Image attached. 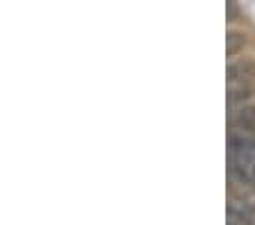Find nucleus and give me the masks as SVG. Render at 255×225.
I'll return each instance as SVG.
<instances>
[{
	"mask_svg": "<svg viewBox=\"0 0 255 225\" xmlns=\"http://www.w3.org/2000/svg\"><path fill=\"white\" fill-rule=\"evenodd\" d=\"M228 84H255V62L249 57L233 59L226 69Z\"/></svg>",
	"mask_w": 255,
	"mask_h": 225,
	"instance_id": "nucleus-1",
	"label": "nucleus"
},
{
	"mask_svg": "<svg viewBox=\"0 0 255 225\" xmlns=\"http://www.w3.org/2000/svg\"><path fill=\"white\" fill-rule=\"evenodd\" d=\"M226 225H253V214L237 200H230L226 207Z\"/></svg>",
	"mask_w": 255,
	"mask_h": 225,
	"instance_id": "nucleus-4",
	"label": "nucleus"
},
{
	"mask_svg": "<svg viewBox=\"0 0 255 225\" xmlns=\"http://www.w3.org/2000/svg\"><path fill=\"white\" fill-rule=\"evenodd\" d=\"M246 46V34L239 30H228L226 34V53L228 57H235L237 53H242V48Z\"/></svg>",
	"mask_w": 255,
	"mask_h": 225,
	"instance_id": "nucleus-5",
	"label": "nucleus"
},
{
	"mask_svg": "<svg viewBox=\"0 0 255 225\" xmlns=\"http://www.w3.org/2000/svg\"><path fill=\"white\" fill-rule=\"evenodd\" d=\"M228 128L230 132H249L255 134V105L230 109L228 112Z\"/></svg>",
	"mask_w": 255,
	"mask_h": 225,
	"instance_id": "nucleus-2",
	"label": "nucleus"
},
{
	"mask_svg": "<svg viewBox=\"0 0 255 225\" xmlns=\"http://www.w3.org/2000/svg\"><path fill=\"white\" fill-rule=\"evenodd\" d=\"M226 11H228V23H233L235 16H237V5H235V2H228V5H226Z\"/></svg>",
	"mask_w": 255,
	"mask_h": 225,
	"instance_id": "nucleus-6",
	"label": "nucleus"
},
{
	"mask_svg": "<svg viewBox=\"0 0 255 225\" xmlns=\"http://www.w3.org/2000/svg\"><path fill=\"white\" fill-rule=\"evenodd\" d=\"M255 96V84H228V107L230 109H237V107H244L249 105V100Z\"/></svg>",
	"mask_w": 255,
	"mask_h": 225,
	"instance_id": "nucleus-3",
	"label": "nucleus"
}]
</instances>
